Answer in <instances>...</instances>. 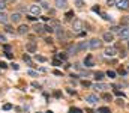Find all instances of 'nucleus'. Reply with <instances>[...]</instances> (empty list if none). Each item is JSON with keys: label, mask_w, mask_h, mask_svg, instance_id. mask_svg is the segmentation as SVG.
<instances>
[{"label": "nucleus", "mask_w": 129, "mask_h": 113, "mask_svg": "<svg viewBox=\"0 0 129 113\" xmlns=\"http://www.w3.org/2000/svg\"><path fill=\"white\" fill-rule=\"evenodd\" d=\"M84 27H86V24H84V21L83 20H74V21H72V32H74V33H81V32H84Z\"/></svg>", "instance_id": "obj_1"}, {"label": "nucleus", "mask_w": 129, "mask_h": 113, "mask_svg": "<svg viewBox=\"0 0 129 113\" xmlns=\"http://www.w3.org/2000/svg\"><path fill=\"white\" fill-rule=\"evenodd\" d=\"M119 36L122 41H129V26H122L119 32Z\"/></svg>", "instance_id": "obj_2"}, {"label": "nucleus", "mask_w": 129, "mask_h": 113, "mask_svg": "<svg viewBox=\"0 0 129 113\" xmlns=\"http://www.w3.org/2000/svg\"><path fill=\"white\" fill-rule=\"evenodd\" d=\"M101 47H102V41L98 38H93L89 41V48H92V50H99Z\"/></svg>", "instance_id": "obj_3"}, {"label": "nucleus", "mask_w": 129, "mask_h": 113, "mask_svg": "<svg viewBox=\"0 0 129 113\" xmlns=\"http://www.w3.org/2000/svg\"><path fill=\"white\" fill-rule=\"evenodd\" d=\"M29 12H30V15H33V17H39L41 12H42V8L39 5H30L29 6Z\"/></svg>", "instance_id": "obj_4"}, {"label": "nucleus", "mask_w": 129, "mask_h": 113, "mask_svg": "<svg viewBox=\"0 0 129 113\" xmlns=\"http://www.w3.org/2000/svg\"><path fill=\"white\" fill-rule=\"evenodd\" d=\"M56 35H57V39L59 41H66L68 38H69V35L64 32V29H62V27H59V29H56Z\"/></svg>", "instance_id": "obj_5"}, {"label": "nucleus", "mask_w": 129, "mask_h": 113, "mask_svg": "<svg viewBox=\"0 0 129 113\" xmlns=\"http://www.w3.org/2000/svg\"><path fill=\"white\" fill-rule=\"evenodd\" d=\"M116 6H117L120 11H128L129 9V0H117V2H116Z\"/></svg>", "instance_id": "obj_6"}, {"label": "nucleus", "mask_w": 129, "mask_h": 113, "mask_svg": "<svg viewBox=\"0 0 129 113\" xmlns=\"http://www.w3.org/2000/svg\"><path fill=\"white\" fill-rule=\"evenodd\" d=\"M86 101L90 104V106H93V104H96L99 101V96L96 95V94H89L87 96H86Z\"/></svg>", "instance_id": "obj_7"}, {"label": "nucleus", "mask_w": 129, "mask_h": 113, "mask_svg": "<svg viewBox=\"0 0 129 113\" xmlns=\"http://www.w3.org/2000/svg\"><path fill=\"white\" fill-rule=\"evenodd\" d=\"M93 89H96V91H107V89H110V86L105 84V83H102V82H96L93 84Z\"/></svg>", "instance_id": "obj_8"}, {"label": "nucleus", "mask_w": 129, "mask_h": 113, "mask_svg": "<svg viewBox=\"0 0 129 113\" xmlns=\"http://www.w3.org/2000/svg\"><path fill=\"white\" fill-rule=\"evenodd\" d=\"M117 54V48L116 47H107L105 48V56L107 57H114Z\"/></svg>", "instance_id": "obj_9"}, {"label": "nucleus", "mask_w": 129, "mask_h": 113, "mask_svg": "<svg viewBox=\"0 0 129 113\" xmlns=\"http://www.w3.org/2000/svg\"><path fill=\"white\" fill-rule=\"evenodd\" d=\"M95 63H93V56L92 54H87L86 57H84V66H87V68H92Z\"/></svg>", "instance_id": "obj_10"}, {"label": "nucleus", "mask_w": 129, "mask_h": 113, "mask_svg": "<svg viewBox=\"0 0 129 113\" xmlns=\"http://www.w3.org/2000/svg\"><path fill=\"white\" fill-rule=\"evenodd\" d=\"M102 39H104L105 42L110 44V42L114 41V33H111V32H105V33L102 35Z\"/></svg>", "instance_id": "obj_11"}, {"label": "nucleus", "mask_w": 129, "mask_h": 113, "mask_svg": "<svg viewBox=\"0 0 129 113\" xmlns=\"http://www.w3.org/2000/svg\"><path fill=\"white\" fill-rule=\"evenodd\" d=\"M21 18H23L21 12H12V15H11L12 23H20V21H21Z\"/></svg>", "instance_id": "obj_12"}, {"label": "nucleus", "mask_w": 129, "mask_h": 113, "mask_svg": "<svg viewBox=\"0 0 129 113\" xmlns=\"http://www.w3.org/2000/svg\"><path fill=\"white\" fill-rule=\"evenodd\" d=\"M54 5H56L57 9H66V8H68V2H66V0H56Z\"/></svg>", "instance_id": "obj_13"}, {"label": "nucleus", "mask_w": 129, "mask_h": 113, "mask_svg": "<svg viewBox=\"0 0 129 113\" xmlns=\"http://www.w3.org/2000/svg\"><path fill=\"white\" fill-rule=\"evenodd\" d=\"M33 30H35V33H38V35H41L45 32V26L44 24H39V23H36L35 26H33Z\"/></svg>", "instance_id": "obj_14"}, {"label": "nucleus", "mask_w": 129, "mask_h": 113, "mask_svg": "<svg viewBox=\"0 0 129 113\" xmlns=\"http://www.w3.org/2000/svg\"><path fill=\"white\" fill-rule=\"evenodd\" d=\"M77 53H80V51H78V47H77V44H72V45L68 47V54H69V56L77 54Z\"/></svg>", "instance_id": "obj_15"}, {"label": "nucleus", "mask_w": 129, "mask_h": 113, "mask_svg": "<svg viewBox=\"0 0 129 113\" xmlns=\"http://www.w3.org/2000/svg\"><path fill=\"white\" fill-rule=\"evenodd\" d=\"M77 47H78V51H84V50H87V48H89V42L80 41L78 44H77Z\"/></svg>", "instance_id": "obj_16"}, {"label": "nucleus", "mask_w": 129, "mask_h": 113, "mask_svg": "<svg viewBox=\"0 0 129 113\" xmlns=\"http://www.w3.org/2000/svg\"><path fill=\"white\" fill-rule=\"evenodd\" d=\"M27 32H29V27H27L26 24H21V26L17 29V33H18V35H26Z\"/></svg>", "instance_id": "obj_17"}, {"label": "nucleus", "mask_w": 129, "mask_h": 113, "mask_svg": "<svg viewBox=\"0 0 129 113\" xmlns=\"http://www.w3.org/2000/svg\"><path fill=\"white\" fill-rule=\"evenodd\" d=\"M26 50L29 51V53H35V51L38 50V47H36V44H35V42H29V44L26 45Z\"/></svg>", "instance_id": "obj_18"}, {"label": "nucleus", "mask_w": 129, "mask_h": 113, "mask_svg": "<svg viewBox=\"0 0 129 113\" xmlns=\"http://www.w3.org/2000/svg\"><path fill=\"white\" fill-rule=\"evenodd\" d=\"M8 23V14L5 11H0V24H6Z\"/></svg>", "instance_id": "obj_19"}, {"label": "nucleus", "mask_w": 129, "mask_h": 113, "mask_svg": "<svg viewBox=\"0 0 129 113\" xmlns=\"http://www.w3.org/2000/svg\"><path fill=\"white\" fill-rule=\"evenodd\" d=\"M104 75H105V74H104L102 71H98V72H95V80H96V82H102Z\"/></svg>", "instance_id": "obj_20"}, {"label": "nucleus", "mask_w": 129, "mask_h": 113, "mask_svg": "<svg viewBox=\"0 0 129 113\" xmlns=\"http://www.w3.org/2000/svg\"><path fill=\"white\" fill-rule=\"evenodd\" d=\"M105 75H107V77H110V78L113 80V78H116V75H117V72H116V71H113V70H108Z\"/></svg>", "instance_id": "obj_21"}, {"label": "nucleus", "mask_w": 129, "mask_h": 113, "mask_svg": "<svg viewBox=\"0 0 129 113\" xmlns=\"http://www.w3.org/2000/svg\"><path fill=\"white\" fill-rule=\"evenodd\" d=\"M98 113H111V112H110V109H108V107H99L98 109Z\"/></svg>", "instance_id": "obj_22"}, {"label": "nucleus", "mask_w": 129, "mask_h": 113, "mask_svg": "<svg viewBox=\"0 0 129 113\" xmlns=\"http://www.w3.org/2000/svg\"><path fill=\"white\" fill-rule=\"evenodd\" d=\"M120 29H122V26H113L111 27V33H119V32H120Z\"/></svg>", "instance_id": "obj_23"}, {"label": "nucleus", "mask_w": 129, "mask_h": 113, "mask_svg": "<svg viewBox=\"0 0 129 113\" xmlns=\"http://www.w3.org/2000/svg\"><path fill=\"white\" fill-rule=\"evenodd\" d=\"M64 17H66V20H72V17H75V15H74V11H68Z\"/></svg>", "instance_id": "obj_24"}, {"label": "nucleus", "mask_w": 129, "mask_h": 113, "mask_svg": "<svg viewBox=\"0 0 129 113\" xmlns=\"http://www.w3.org/2000/svg\"><path fill=\"white\" fill-rule=\"evenodd\" d=\"M23 60H24L26 63H29V65H32V60H30V56H29V54H24V56H23Z\"/></svg>", "instance_id": "obj_25"}, {"label": "nucleus", "mask_w": 129, "mask_h": 113, "mask_svg": "<svg viewBox=\"0 0 129 113\" xmlns=\"http://www.w3.org/2000/svg\"><path fill=\"white\" fill-rule=\"evenodd\" d=\"M120 24H123V26H129V17H123Z\"/></svg>", "instance_id": "obj_26"}, {"label": "nucleus", "mask_w": 129, "mask_h": 113, "mask_svg": "<svg viewBox=\"0 0 129 113\" xmlns=\"http://www.w3.org/2000/svg\"><path fill=\"white\" fill-rule=\"evenodd\" d=\"M101 15H102V18L105 20V21H111V17L108 14H105V12H101Z\"/></svg>", "instance_id": "obj_27"}, {"label": "nucleus", "mask_w": 129, "mask_h": 113, "mask_svg": "<svg viewBox=\"0 0 129 113\" xmlns=\"http://www.w3.org/2000/svg\"><path fill=\"white\" fill-rule=\"evenodd\" d=\"M53 65H54V66H62V60H60V59H57V57H56V59L53 60Z\"/></svg>", "instance_id": "obj_28"}, {"label": "nucleus", "mask_w": 129, "mask_h": 113, "mask_svg": "<svg viewBox=\"0 0 129 113\" xmlns=\"http://www.w3.org/2000/svg\"><path fill=\"white\" fill-rule=\"evenodd\" d=\"M56 57H57V59H60V60H66V57H68V56H66V54H63V53H59V54H56Z\"/></svg>", "instance_id": "obj_29"}, {"label": "nucleus", "mask_w": 129, "mask_h": 113, "mask_svg": "<svg viewBox=\"0 0 129 113\" xmlns=\"http://www.w3.org/2000/svg\"><path fill=\"white\" fill-rule=\"evenodd\" d=\"M75 5H77V8H83L84 6V0H75Z\"/></svg>", "instance_id": "obj_30"}, {"label": "nucleus", "mask_w": 129, "mask_h": 113, "mask_svg": "<svg viewBox=\"0 0 129 113\" xmlns=\"http://www.w3.org/2000/svg\"><path fill=\"white\" fill-rule=\"evenodd\" d=\"M80 75H81V77H89V75H90V72H89L87 70H83L81 72H80Z\"/></svg>", "instance_id": "obj_31"}, {"label": "nucleus", "mask_w": 129, "mask_h": 113, "mask_svg": "<svg viewBox=\"0 0 129 113\" xmlns=\"http://www.w3.org/2000/svg\"><path fill=\"white\" fill-rule=\"evenodd\" d=\"M45 32H48V33H53V32H56V30L50 26V24H47V26H45Z\"/></svg>", "instance_id": "obj_32"}, {"label": "nucleus", "mask_w": 129, "mask_h": 113, "mask_svg": "<svg viewBox=\"0 0 129 113\" xmlns=\"http://www.w3.org/2000/svg\"><path fill=\"white\" fill-rule=\"evenodd\" d=\"M102 98L105 100V101H111V100H113V96H111L110 94H104V95H102Z\"/></svg>", "instance_id": "obj_33"}, {"label": "nucleus", "mask_w": 129, "mask_h": 113, "mask_svg": "<svg viewBox=\"0 0 129 113\" xmlns=\"http://www.w3.org/2000/svg\"><path fill=\"white\" fill-rule=\"evenodd\" d=\"M81 84H83L84 87H92V83H90V82H87V80H83Z\"/></svg>", "instance_id": "obj_34"}, {"label": "nucleus", "mask_w": 129, "mask_h": 113, "mask_svg": "<svg viewBox=\"0 0 129 113\" xmlns=\"http://www.w3.org/2000/svg\"><path fill=\"white\" fill-rule=\"evenodd\" d=\"M36 60H38V62H47V57H44V56H36Z\"/></svg>", "instance_id": "obj_35"}, {"label": "nucleus", "mask_w": 129, "mask_h": 113, "mask_svg": "<svg viewBox=\"0 0 129 113\" xmlns=\"http://www.w3.org/2000/svg\"><path fill=\"white\" fill-rule=\"evenodd\" d=\"M114 94L117 95V96H122V98H123V96H125V94H123V92H120L119 89H116V87H114Z\"/></svg>", "instance_id": "obj_36"}, {"label": "nucleus", "mask_w": 129, "mask_h": 113, "mask_svg": "<svg viewBox=\"0 0 129 113\" xmlns=\"http://www.w3.org/2000/svg\"><path fill=\"white\" fill-rule=\"evenodd\" d=\"M69 113H83V112L80 110V109H77V107H72L71 110H69Z\"/></svg>", "instance_id": "obj_37"}, {"label": "nucleus", "mask_w": 129, "mask_h": 113, "mask_svg": "<svg viewBox=\"0 0 129 113\" xmlns=\"http://www.w3.org/2000/svg\"><path fill=\"white\" fill-rule=\"evenodd\" d=\"M41 8H42V9H50V5H48L47 2H42L41 3Z\"/></svg>", "instance_id": "obj_38"}, {"label": "nucleus", "mask_w": 129, "mask_h": 113, "mask_svg": "<svg viewBox=\"0 0 129 113\" xmlns=\"http://www.w3.org/2000/svg\"><path fill=\"white\" fill-rule=\"evenodd\" d=\"M5 30L8 32V33H14V29H12V27H11V26H8V24H6V27H5Z\"/></svg>", "instance_id": "obj_39"}, {"label": "nucleus", "mask_w": 129, "mask_h": 113, "mask_svg": "<svg viewBox=\"0 0 129 113\" xmlns=\"http://www.w3.org/2000/svg\"><path fill=\"white\" fill-rule=\"evenodd\" d=\"M119 74H120V75H123V77H125V75L128 74V71H126V70H123V68H120V70H119Z\"/></svg>", "instance_id": "obj_40"}, {"label": "nucleus", "mask_w": 129, "mask_h": 113, "mask_svg": "<svg viewBox=\"0 0 129 113\" xmlns=\"http://www.w3.org/2000/svg\"><path fill=\"white\" fill-rule=\"evenodd\" d=\"M29 75H30V77H38V72H36V71H29Z\"/></svg>", "instance_id": "obj_41"}, {"label": "nucleus", "mask_w": 129, "mask_h": 113, "mask_svg": "<svg viewBox=\"0 0 129 113\" xmlns=\"http://www.w3.org/2000/svg\"><path fill=\"white\" fill-rule=\"evenodd\" d=\"M92 11H93V12H98V14H101V8H99V6H93V8H92Z\"/></svg>", "instance_id": "obj_42"}, {"label": "nucleus", "mask_w": 129, "mask_h": 113, "mask_svg": "<svg viewBox=\"0 0 129 113\" xmlns=\"http://www.w3.org/2000/svg\"><path fill=\"white\" fill-rule=\"evenodd\" d=\"M12 109V104H5V106H3V110H11Z\"/></svg>", "instance_id": "obj_43"}, {"label": "nucleus", "mask_w": 129, "mask_h": 113, "mask_svg": "<svg viewBox=\"0 0 129 113\" xmlns=\"http://www.w3.org/2000/svg\"><path fill=\"white\" fill-rule=\"evenodd\" d=\"M116 2H117V0H107L108 6H113V5H116Z\"/></svg>", "instance_id": "obj_44"}, {"label": "nucleus", "mask_w": 129, "mask_h": 113, "mask_svg": "<svg viewBox=\"0 0 129 113\" xmlns=\"http://www.w3.org/2000/svg\"><path fill=\"white\" fill-rule=\"evenodd\" d=\"M6 8V5H5V2H3V0H0V11H3Z\"/></svg>", "instance_id": "obj_45"}, {"label": "nucleus", "mask_w": 129, "mask_h": 113, "mask_svg": "<svg viewBox=\"0 0 129 113\" xmlns=\"http://www.w3.org/2000/svg\"><path fill=\"white\" fill-rule=\"evenodd\" d=\"M119 54H120V57H122V59H123V57H126V50H122Z\"/></svg>", "instance_id": "obj_46"}, {"label": "nucleus", "mask_w": 129, "mask_h": 113, "mask_svg": "<svg viewBox=\"0 0 129 113\" xmlns=\"http://www.w3.org/2000/svg\"><path fill=\"white\" fill-rule=\"evenodd\" d=\"M0 42H6V36L5 35H0Z\"/></svg>", "instance_id": "obj_47"}, {"label": "nucleus", "mask_w": 129, "mask_h": 113, "mask_svg": "<svg viewBox=\"0 0 129 113\" xmlns=\"http://www.w3.org/2000/svg\"><path fill=\"white\" fill-rule=\"evenodd\" d=\"M8 65H6V63L5 62H0V68H6Z\"/></svg>", "instance_id": "obj_48"}, {"label": "nucleus", "mask_w": 129, "mask_h": 113, "mask_svg": "<svg viewBox=\"0 0 129 113\" xmlns=\"http://www.w3.org/2000/svg\"><path fill=\"white\" fill-rule=\"evenodd\" d=\"M27 18H29V20H32V21H35V20H36V17H33V15H29Z\"/></svg>", "instance_id": "obj_49"}, {"label": "nucleus", "mask_w": 129, "mask_h": 113, "mask_svg": "<svg viewBox=\"0 0 129 113\" xmlns=\"http://www.w3.org/2000/svg\"><path fill=\"white\" fill-rule=\"evenodd\" d=\"M12 68H14V70H18V68H20V66L17 65V63H12Z\"/></svg>", "instance_id": "obj_50"}, {"label": "nucleus", "mask_w": 129, "mask_h": 113, "mask_svg": "<svg viewBox=\"0 0 129 113\" xmlns=\"http://www.w3.org/2000/svg\"><path fill=\"white\" fill-rule=\"evenodd\" d=\"M45 42H48V44H51V42H53V39H51V38H47V39H45Z\"/></svg>", "instance_id": "obj_51"}, {"label": "nucleus", "mask_w": 129, "mask_h": 113, "mask_svg": "<svg viewBox=\"0 0 129 113\" xmlns=\"http://www.w3.org/2000/svg\"><path fill=\"white\" fill-rule=\"evenodd\" d=\"M6 57H9V59H12V54L9 53V51H6Z\"/></svg>", "instance_id": "obj_52"}, {"label": "nucleus", "mask_w": 129, "mask_h": 113, "mask_svg": "<svg viewBox=\"0 0 129 113\" xmlns=\"http://www.w3.org/2000/svg\"><path fill=\"white\" fill-rule=\"evenodd\" d=\"M47 113H54V112H53V110H48V112H47Z\"/></svg>", "instance_id": "obj_53"}, {"label": "nucleus", "mask_w": 129, "mask_h": 113, "mask_svg": "<svg viewBox=\"0 0 129 113\" xmlns=\"http://www.w3.org/2000/svg\"><path fill=\"white\" fill-rule=\"evenodd\" d=\"M126 71H128V72H129V66H128V68H126Z\"/></svg>", "instance_id": "obj_54"}, {"label": "nucleus", "mask_w": 129, "mask_h": 113, "mask_svg": "<svg viewBox=\"0 0 129 113\" xmlns=\"http://www.w3.org/2000/svg\"><path fill=\"white\" fill-rule=\"evenodd\" d=\"M38 113H41V112H38Z\"/></svg>", "instance_id": "obj_55"}, {"label": "nucleus", "mask_w": 129, "mask_h": 113, "mask_svg": "<svg viewBox=\"0 0 129 113\" xmlns=\"http://www.w3.org/2000/svg\"><path fill=\"white\" fill-rule=\"evenodd\" d=\"M128 47H129V44H128Z\"/></svg>", "instance_id": "obj_56"}]
</instances>
